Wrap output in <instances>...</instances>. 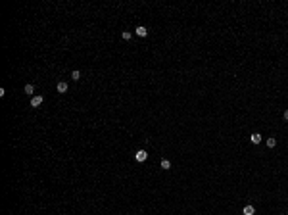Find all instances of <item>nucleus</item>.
I'll use <instances>...</instances> for the list:
<instances>
[{
    "instance_id": "nucleus-1",
    "label": "nucleus",
    "mask_w": 288,
    "mask_h": 215,
    "mask_svg": "<svg viewBox=\"0 0 288 215\" xmlns=\"http://www.w3.org/2000/svg\"><path fill=\"white\" fill-rule=\"evenodd\" d=\"M134 159H136L138 163H142V161H146V159H148V152H146V150H138V152L134 154Z\"/></svg>"
},
{
    "instance_id": "nucleus-2",
    "label": "nucleus",
    "mask_w": 288,
    "mask_h": 215,
    "mask_svg": "<svg viewBox=\"0 0 288 215\" xmlns=\"http://www.w3.org/2000/svg\"><path fill=\"white\" fill-rule=\"evenodd\" d=\"M56 89H58V92H60V94H65V92H67V83H65V81H60Z\"/></svg>"
},
{
    "instance_id": "nucleus-3",
    "label": "nucleus",
    "mask_w": 288,
    "mask_h": 215,
    "mask_svg": "<svg viewBox=\"0 0 288 215\" xmlns=\"http://www.w3.org/2000/svg\"><path fill=\"white\" fill-rule=\"evenodd\" d=\"M134 35H136V37H146V35H148V29H146V27H136V29H134Z\"/></svg>"
},
{
    "instance_id": "nucleus-4",
    "label": "nucleus",
    "mask_w": 288,
    "mask_h": 215,
    "mask_svg": "<svg viewBox=\"0 0 288 215\" xmlns=\"http://www.w3.org/2000/svg\"><path fill=\"white\" fill-rule=\"evenodd\" d=\"M250 142H252V144H259V142H261V134L259 133L250 134Z\"/></svg>"
},
{
    "instance_id": "nucleus-5",
    "label": "nucleus",
    "mask_w": 288,
    "mask_h": 215,
    "mask_svg": "<svg viewBox=\"0 0 288 215\" xmlns=\"http://www.w3.org/2000/svg\"><path fill=\"white\" fill-rule=\"evenodd\" d=\"M40 104H42V96H33L31 98V106L33 108H38Z\"/></svg>"
},
{
    "instance_id": "nucleus-6",
    "label": "nucleus",
    "mask_w": 288,
    "mask_h": 215,
    "mask_svg": "<svg viewBox=\"0 0 288 215\" xmlns=\"http://www.w3.org/2000/svg\"><path fill=\"white\" fill-rule=\"evenodd\" d=\"M254 213H256V208H254V206H244L242 215H254Z\"/></svg>"
},
{
    "instance_id": "nucleus-7",
    "label": "nucleus",
    "mask_w": 288,
    "mask_h": 215,
    "mask_svg": "<svg viewBox=\"0 0 288 215\" xmlns=\"http://www.w3.org/2000/svg\"><path fill=\"white\" fill-rule=\"evenodd\" d=\"M160 165H161V169H171V161H169V159H165V158L160 161Z\"/></svg>"
},
{
    "instance_id": "nucleus-8",
    "label": "nucleus",
    "mask_w": 288,
    "mask_h": 215,
    "mask_svg": "<svg viewBox=\"0 0 288 215\" xmlns=\"http://www.w3.org/2000/svg\"><path fill=\"white\" fill-rule=\"evenodd\" d=\"M23 90H25L27 94H33V92H35V85H33V83H27V85H25V89H23Z\"/></svg>"
},
{
    "instance_id": "nucleus-9",
    "label": "nucleus",
    "mask_w": 288,
    "mask_h": 215,
    "mask_svg": "<svg viewBox=\"0 0 288 215\" xmlns=\"http://www.w3.org/2000/svg\"><path fill=\"white\" fill-rule=\"evenodd\" d=\"M121 37H123V40H131V38H133V33L131 31H123Z\"/></svg>"
},
{
    "instance_id": "nucleus-10",
    "label": "nucleus",
    "mask_w": 288,
    "mask_h": 215,
    "mask_svg": "<svg viewBox=\"0 0 288 215\" xmlns=\"http://www.w3.org/2000/svg\"><path fill=\"white\" fill-rule=\"evenodd\" d=\"M71 79H73V81H79V79H81V71L75 69L73 73H71Z\"/></svg>"
},
{
    "instance_id": "nucleus-11",
    "label": "nucleus",
    "mask_w": 288,
    "mask_h": 215,
    "mask_svg": "<svg viewBox=\"0 0 288 215\" xmlns=\"http://www.w3.org/2000/svg\"><path fill=\"white\" fill-rule=\"evenodd\" d=\"M267 146H269V148H275V146H277V138H273V136L267 138Z\"/></svg>"
},
{
    "instance_id": "nucleus-12",
    "label": "nucleus",
    "mask_w": 288,
    "mask_h": 215,
    "mask_svg": "<svg viewBox=\"0 0 288 215\" xmlns=\"http://www.w3.org/2000/svg\"><path fill=\"white\" fill-rule=\"evenodd\" d=\"M282 117H284V119L288 121V110H286V112H284V114H282Z\"/></svg>"
},
{
    "instance_id": "nucleus-13",
    "label": "nucleus",
    "mask_w": 288,
    "mask_h": 215,
    "mask_svg": "<svg viewBox=\"0 0 288 215\" xmlns=\"http://www.w3.org/2000/svg\"><path fill=\"white\" fill-rule=\"evenodd\" d=\"M281 215H284V213H281Z\"/></svg>"
}]
</instances>
